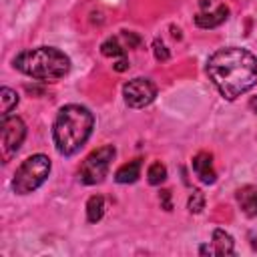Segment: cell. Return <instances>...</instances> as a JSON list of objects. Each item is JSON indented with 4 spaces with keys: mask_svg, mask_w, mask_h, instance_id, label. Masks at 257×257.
<instances>
[{
    "mask_svg": "<svg viewBox=\"0 0 257 257\" xmlns=\"http://www.w3.org/2000/svg\"><path fill=\"white\" fill-rule=\"evenodd\" d=\"M207 74L223 98L235 100L257 84V58L247 48L227 46L209 56Z\"/></svg>",
    "mask_w": 257,
    "mask_h": 257,
    "instance_id": "cell-1",
    "label": "cell"
},
{
    "mask_svg": "<svg viewBox=\"0 0 257 257\" xmlns=\"http://www.w3.org/2000/svg\"><path fill=\"white\" fill-rule=\"evenodd\" d=\"M94 126L92 112L82 104H66L58 110L52 137L56 151L64 157H70L80 151V147L88 141Z\"/></svg>",
    "mask_w": 257,
    "mask_h": 257,
    "instance_id": "cell-2",
    "label": "cell"
},
{
    "mask_svg": "<svg viewBox=\"0 0 257 257\" xmlns=\"http://www.w3.org/2000/svg\"><path fill=\"white\" fill-rule=\"evenodd\" d=\"M14 66L38 80H58L70 70V58L54 46H38L22 50L14 58Z\"/></svg>",
    "mask_w": 257,
    "mask_h": 257,
    "instance_id": "cell-3",
    "label": "cell"
},
{
    "mask_svg": "<svg viewBox=\"0 0 257 257\" xmlns=\"http://www.w3.org/2000/svg\"><path fill=\"white\" fill-rule=\"evenodd\" d=\"M50 173V159L46 155L28 157L12 177V191L16 195H28L36 191Z\"/></svg>",
    "mask_w": 257,
    "mask_h": 257,
    "instance_id": "cell-4",
    "label": "cell"
},
{
    "mask_svg": "<svg viewBox=\"0 0 257 257\" xmlns=\"http://www.w3.org/2000/svg\"><path fill=\"white\" fill-rule=\"evenodd\" d=\"M114 147L112 145H104V147H98L96 151H92L80 165L78 169V179L84 183V185H96L100 183L106 173H108V167H110V161L114 159Z\"/></svg>",
    "mask_w": 257,
    "mask_h": 257,
    "instance_id": "cell-5",
    "label": "cell"
},
{
    "mask_svg": "<svg viewBox=\"0 0 257 257\" xmlns=\"http://www.w3.org/2000/svg\"><path fill=\"white\" fill-rule=\"evenodd\" d=\"M26 137V124L18 116H2V139H0V151H2V163H8L20 149L22 141Z\"/></svg>",
    "mask_w": 257,
    "mask_h": 257,
    "instance_id": "cell-6",
    "label": "cell"
},
{
    "mask_svg": "<svg viewBox=\"0 0 257 257\" xmlns=\"http://www.w3.org/2000/svg\"><path fill=\"white\" fill-rule=\"evenodd\" d=\"M122 96L124 102L133 108H143L147 104H151L157 96V86L149 80V78H133L128 82H124L122 86Z\"/></svg>",
    "mask_w": 257,
    "mask_h": 257,
    "instance_id": "cell-7",
    "label": "cell"
},
{
    "mask_svg": "<svg viewBox=\"0 0 257 257\" xmlns=\"http://www.w3.org/2000/svg\"><path fill=\"white\" fill-rule=\"evenodd\" d=\"M229 8L219 0H201L199 12L195 14V24L199 28H215L227 20Z\"/></svg>",
    "mask_w": 257,
    "mask_h": 257,
    "instance_id": "cell-8",
    "label": "cell"
},
{
    "mask_svg": "<svg viewBox=\"0 0 257 257\" xmlns=\"http://www.w3.org/2000/svg\"><path fill=\"white\" fill-rule=\"evenodd\" d=\"M193 171L207 185L217 181V173H215V167H213V157L209 153H197L193 157Z\"/></svg>",
    "mask_w": 257,
    "mask_h": 257,
    "instance_id": "cell-9",
    "label": "cell"
},
{
    "mask_svg": "<svg viewBox=\"0 0 257 257\" xmlns=\"http://www.w3.org/2000/svg\"><path fill=\"white\" fill-rule=\"evenodd\" d=\"M237 203L247 217H257V187L245 185L237 191Z\"/></svg>",
    "mask_w": 257,
    "mask_h": 257,
    "instance_id": "cell-10",
    "label": "cell"
},
{
    "mask_svg": "<svg viewBox=\"0 0 257 257\" xmlns=\"http://www.w3.org/2000/svg\"><path fill=\"white\" fill-rule=\"evenodd\" d=\"M139 177H141V161H139V159L120 165V167L116 169V173H114V181L120 183V185L135 183Z\"/></svg>",
    "mask_w": 257,
    "mask_h": 257,
    "instance_id": "cell-11",
    "label": "cell"
},
{
    "mask_svg": "<svg viewBox=\"0 0 257 257\" xmlns=\"http://www.w3.org/2000/svg\"><path fill=\"white\" fill-rule=\"evenodd\" d=\"M213 251H215V255H233L235 253L233 237L223 229H215L213 231Z\"/></svg>",
    "mask_w": 257,
    "mask_h": 257,
    "instance_id": "cell-12",
    "label": "cell"
},
{
    "mask_svg": "<svg viewBox=\"0 0 257 257\" xmlns=\"http://www.w3.org/2000/svg\"><path fill=\"white\" fill-rule=\"evenodd\" d=\"M102 215H104V199L100 195H92L86 203V219L90 223H96L102 219Z\"/></svg>",
    "mask_w": 257,
    "mask_h": 257,
    "instance_id": "cell-13",
    "label": "cell"
},
{
    "mask_svg": "<svg viewBox=\"0 0 257 257\" xmlns=\"http://www.w3.org/2000/svg\"><path fill=\"white\" fill-rule=\"evenodd\" d=\"M0 100H2V116H8L10 110L18 104V94H16V90L2 86L0 88Z\"/></svg>",
    "mask_w": 257,
    "mask_h": 257,
    "instance_id": "cell-14",
    "label": "cell"
},
{
    "mask_svg": "<svg viewBox=\"0 0 257 257\" xmlns=\"http://www.w3.org/2000/svg\"><path fill=\"white\" fill-rule=\"evenodd\" d=\"M147 179L151 185H161L165 179H167V167L159 161H155L149 169H147Z\"/></svg>",
    "mask_w": 257,
    "mask_h": 257,
    "instance_id": "cell-15",
    "label": "cell"
},
{
    "mask_svg": "<svg viewBox=\"0 0 257 257\" xmlns=\"http://www.w3.org/2000/svg\"><path fill=\"white\" fill-rule=\"evenodd\" d=\"M100 52H102L104 56H112V58H122V56H124V48L118 44L116 38L104 40L102 46H100Z\"/></svg>",
    "mask_w": 257,
    "mask_h": 257,
    "instance_id": "cell-16",
    "label": "cell"
},
{
    "mask_svg": "<svg viewBox=\"0 0 257 257\" xmlns=\"http://www.w3.org/2000/svg\"><path fill=\"white\" fill-rule=\"evenodd\" d=\"M189 211L191 213H201L203 211V207H205V195L199 191V189H195L193 193H191V197H189Z\"/></svg>",
    "mask_w": 257,
    "mask_h": 257,
    "instance_id": "cell-17",
    "label": "cell"
},
{
    "mask_svg": "<svg viewBox=\"0 0 257 257\" xmlns=\"http://www.w3.org/2000/svg\"><path fill=\"white\" fill-rule=\"evenodd\" d=\"M153 52H155V58L157 60H169V50H167L165 42L159 40V38L153 42Z\"/></svg>",
    "mask_w": 257,
    "mask_h": 257,
    "instance_id": "cell-18",
    "label": "cell"
},
{
    "mask_svg": "<svg viewBox=\"0 0 257 257\" xmlns=\"http://www.w3.org/2000/svg\"><path fill=\"white\" fill-rule=\"evenodd\" d=\"M124 38H126V42H128V48H133V46H139V44H141V38H139L135 32H124Z\"/></svg>",
    "mask_w": 257,
    "mask_h": 257,
    "instance_id": "cell-19",
    "label": "cell"
},
{
    "mask_svg": "<svg viewBox=\"0 0 257 257\" xmlns=\"http://www.w3.org/2000/svg\"><path fill=\"white\" fill-rule=\"evenodd\" d=\"M112 66H114V70H116V72H122V70H126V68H128V60H126V56H122V58H116V62H114Z\"/></svg>",
    "mask_w": 257,
    "mask_h": 257,
    "instance_id": "cell-20",
    "label": "cell"
},
{
    "mask_svg": "<svg viewBox=\"0 0 257 257\" xmlns=\"http://www.w3.org/2000/svg\"><path fill=\"white\" fill-rule=\"evenodd\" d=\"M161 197H163V207H165L167 211H171V201H169L171 191H163V193H161Z\"/></svg>",
    "mask_w": 257,
    "mask_h": 257,
    "instance_id": "cell-21",
    "label": "cell"
},
{
    "mask_svg": "<svg viewBox=\"0 0 257 257\" xmlns=\"http://www.w3.org/2000/svg\"><path fill=\"white\" fill-rule=\"evenodd\" d=\"M249 108H251V110L257 114V96H253V98L249 100Z\"/></svg>",
    "mask_w": 257,
    "mask_h": 257,
    "instance_id": "cell-22",
    "label": "cell"
}]
</instances>
